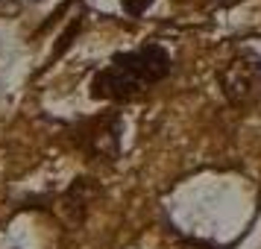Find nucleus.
<instances>
[{"mask_svg": "<svg viewBox=\"0 0 261 249\" xmlns=\"http://www.w3.org/2000/svg\"><path fill=\"white\" fill-rule=\"evenodd\" d=\"M220 79H223V91L232 103H241V106L255 103L261 97V56L249 53V50L235 56L226 65Z\"/></svg>", "mask_w": 261, "mask_h": 249, "instance_id": "2", "label": "nucleus"}, {"mask_svg": "<svg viewBox=\"0 0 261 249\" xmlns=\"http://www.w3.org/2000/svg\"><path fill=\"white\" fill-rule=\"evenodd\" d=\"M21 12V0H0V15L3 18H15Z\"/></svg>", "mask_w": 261, "mask_h": 249, "instance_id": "4", "label": "nucleus"}, {"mask_svg": "<svg viewBox=\"0 0 261 249\" xmlns=\"http://www.w3.org/2000/svg\"><path fill=\"white\" fill-rule=\"evenodd\" d=\"M120 6L129 15H141L147 6H153V0H120Z\"/></svg>", "mask_w": 261, "mask_h": 249, "instance_id": "3", "label": "nucleus"}, {"mask_svg": "<svg viewBox=\"0 0 261 249\" xmlns=\"http://www.w3.org/2000/svg\"><path fill=\"white\" fill-rule=\"evenodd\" d=\"M170 73V56L159 44L138 47L132 53H118L109 68L94 76L91 97L97 100H126L147 85H155Z\"/></svg>", "mask_w": 261, "mask_h": 249, "instance_id": "1", "label": "nucleus"}]
</instances>
